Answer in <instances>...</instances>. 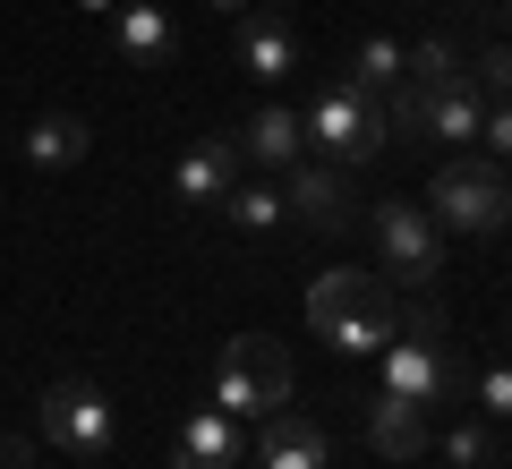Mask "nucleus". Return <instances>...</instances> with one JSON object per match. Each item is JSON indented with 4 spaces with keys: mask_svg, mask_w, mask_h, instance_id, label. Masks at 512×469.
Here are the masks:
<instances>
[{
    "mask_svg": "<svg viewBox=\"0 0 512 469\" xmlns=\"http://www.w3.org/2000/svg\"><path fill=\"white\" fill-rule=\"evenodd\" d=\"M308 325H316V342H333V350H384L393 342V282L384 273H359V265H342V273H316L308 282Z\"/></svg>",
    "mask_w": 512,
    "mask_h": 469,
    "instance_id": "1",
    "label": "nucleus"
},
{
    "mask_svg": "<svg viewBox=\"0 0 512 469\" xmlns=\"http://www.w3.org/2000/svg\"><path fill=\"white\" fill-rule=\"evenodd\" d=\"M291 393H299V376H291V350L282 342H265V333L222 342V359H214V410L222 418H265Z\"/></svg>",
    "mask_w": 512,
    "mask_h": 469,
    "instance_id": "2",
    "label": "nucleus"
},
{
    "mask_svg": "<svg viewBox=\"0 0 512 469\" xmlns=\"http://www.w3.org/2000/svg\"><path fill=\"white\" fill-rule=\"evenodd\" d=\"M427 214H436L444 231L495 239V231H512V180L495 163H478V154H453V163L427 180Z\"/></svg>",
    "mask_w": 512,
    "mask_h": 469,
    "instance_id": "3",
    "label": "nucleus"
},
{
    "mask_svg": "<svg viewBox=\"0 0 512 469\" xmlns=\"http://www.w3.org/2000/svg\"><path fill=\"white\" fill-rule=\"evenodd\" d=\"M299 120H308V137L325 145V154H333V163H342V171L376 163L384 145H393V128H384V94L350 86V77H333V86L316 94V103L299 111Z\"/></svg>",
    "mask_w": 512,
    "mask_h": 469,
    "instance_id": "4",
    "label": "nucleus"
},
{
    "mask_svg": "<svg viewBox=\"0 0 512 469\" xmlns=\"http://www.w3.org/2000/svg\"><path fill=\"white\" fill-rule=\"evenodd\" d=\"M367 231H376L384 282H410V290H427V282L444 273V222L427 214V205H410V197H384L376 214H367Z\"/></svg>",
    "mask_w": 512,
    "mask_h": 469,
    "instance_id": "5",
    "label": "nucleus"
},
{
    "mask_svg": "<svg viewBox=\"0 0 512 469\" xmlns=\"http://www.w3.org/2000/svg\"><path fill=\"white\" fill-rule=\"evenodd\" d=\"M35 435H43V444H60V452H77V461H103L111 435H120V418H111V401L94 393V384L60 376L52 393L35 401Z\"/></svg>",
    "mask_w": 512,
    "mask_h": 469,
    "instance_id": "6",
    "label": "nucleus"
},
{
    "mask_svg": "<svg viewBox=\"0 0 512 469\" xmlns=\"http://www.w3.org/2000/svg\"><path fill=\"white\" fill-rule=\"evenodd\" d=\"M384 393L419 401V410H444V401L461 393V367L444 359V342L410 333V342H384Z\"/></svg>",
    "mask_w": 512,
    "mask_h": 469,
    "instance_id": "7",
    "label": "nucleus"
},
{
    "mask_svg": "<svg viewBox=\"0 0 512 469\" xmlns=\"http://www.w3.org/2000/svg\"><path fill=\"white\" fill-rule=\"evenodd\" d=\"M333 461V444H325V427H316L308 410H265L256 418V469H325Z\"/></svg>",
    "mask_w": 512,
    "mask_h": 469,
    "instance_id": "8",
    "label": "nucleus"
},
{
    "mask_svg": "<svg viewBox=\"0 0 512 469\" xmlns=\"http://www.w3.org/2000/svg\"><path fill=\"white\" fill-rule=\"evenodd\" d=\"M282 205H291L308 231H350V171L342 163H291V188H282Z\"/></svg>",
    "mask_w": 512,
    "mask_h": 469,
    "instance_id": "9",
    "label": "nucleus"
},
{
    "mask_svg": "<svg viewBox=\"0 0 512 469\" xmlns=\"http://www.w3.org/2000/svg\"><path fill=\"white\" fill-rule=\"evenodd\" d=\"M239 171H248V154H239V137H205L180 154V171H171V188H180V205H222L239 188Z\"/></svg>",
    "mask_w": 512,
    "mask_h": 469,
    "instance_id": "10",
    "label": "nucleus"
},
{
    "mask_svg": "<svg viewBox=\"0 0 512 469\" xmlns=\"http://www.w3.org/2000/svg\"><path fill=\"white\" fill-rule=\"evenodd\" d=\"M367 444H376L384 461H419L427 452V410L376 384V393H367Z\"/></svg>",
    "mask_w": 512,
    "mask_h": 469,
    "instance_id": "11",
    "label": "nucleus"
},
{
    "mask_svg": "<svg viewBox=\"0 0 512 469\" xmlns=\"http://www.w3.org/2000/svg\"><path fill=\"white\" fill-rule=\"evenodd\" d=\"M299 145H308V120H299L291 103L248 111V128H239V154H248V163H265V171H291V163H299Z\"/></svg>",
    "mask_w": 512,
    "mask_h": 469,
    "instance_id": "12",
    "label": "nucleus"
},
{
    "mask_svg": "<svg viewBox=\"0 0 512 469\" xmlns=\"http://www.w3.org/2000/svg\"><path fill=\"white\" fill-rule=\"evenodd\" d=\"M171 18H163V0H120V26H111V52L137 60V69H154V60H171Z\"/></svg>",
    "mask_w": 512,
    "mask_h": 469,
    "instance_id": "13",
    "label": "nucleus"
},
{
    "mask_svg": "<svg viewBox=\"0 0 512 469\" xmlns=\"http://www.w3.org/2000/svg\"><path fill=\"white\" fill-rule=\"evenodd\" d=\"M171 469H239V427L222 410H197L171 435Z\"/></svg>",
    "mask_w": 512,
    "mask_h": 469,
    "instance_id": "14",
    "label": "nucleus"
},
{
    "mask_svg": "<svg viewBox=\"0 0 512 469\" xmlns=\"http://www.w3.org/2000/svg\"><path fill=\"white\" fill-rule=\"evenodd\" d=\"M18 145H26V163H35V171H77V163H86V145H94V128L77 120V111H43Z\"/></svg>",
    "mask_w": 512,
    "mask_h": 469,
    "instance_id": "15",
    "label": "nucleus"
},
{
    "mask_svg": "<svg viewBox=\"0 0 512 469\" xmlns=\"http://www.w3.org/2000/svg\"><path fill=\"white\" fill-rule=\"evenodd\" d=\"M239 69L265 77V86L291 77V69H299V35H291L282 18H248V26H239Z\"/></svg>",
    "mask_w": 512,
    "mask_h": 469,
    "instance_id": "16",
    "label": "nucleus"
},
{
    "mask_svg": "<svg viewBox=\"0 0 512 469\" xmlns=\"http://www.w3.org/2000/svg\"><path fill=\"white\" fill-rule=\"evenodd\" d=\"M222 222H231V231H248V239H265V231H282V222H291V205H282V188L239 180L231 197H222Z\"/></svg>",
    "mask_w": 512,
    "mask_h": 469,
    "instance_id": "17",
    "label": "nucleus"
},
{
    "mask_svg": "<svg viewBox=\"0 0 512 469\" xmlns=\"http://www.w3.org/2000/svg\"><path fill=\"white\" fill-rule=\"evenodd\" d=\"M402 77L410 86H453V77H470V69H461V52L444 35H419V43H402Z\"/></svg>",
    "mask_w": 512,
    "mask_h": 469,
    "instance_id": "18",
    "label": "nucleus"
},
{
    "mask_svg": "<svg viewBox=\"0 0 512 469\" xmlns=\"http://www.w3.org/2000/svg\"><path fill=\"white\" fill-rule=\"evenodd\" d=\"M350 86H367V94L402 86V43H393V35H367V43H359V60H350Z\"/></svg>",
    "mask_w": 512,
    "mask_h": 469,
    "instance_id": "19",
    "label": "nucleus"
},
{
    "mask_svg": "<svg viewBox=\"0 0 512 469\" xmlns=\"http://www.w3.org/2000/svg\"><path fill=\"white\" fill-rule=\"evenodd\" d=\"M487 452H495V435L478 427V418H461V427L444 435V461H453V469H487Z\"/></svg>",
    "mask_w": 512,
    "mask_h": 469,
    "instance_id": "20",
    "label": "nucleus"
},
{
    "mask_svg": "<svg viewBox=\"0 0 512 469\" xmlns=\"http://www.w3.org/2000/svg\"><path fill=\"white\" fill-rule=\"evenodd\" d=\"M470 86H478V94H495V103H512V43H487V52H478Z\"/></svg>",
    "mask_w": 512,
    "mask_h": 469,
    "instance_id": "21",
    "label": "nucleus"
},
{
    "mask_svg": "<svg viewBox=\"0 0 512 469\" xmlns=\"http://www.w3.org/2000/svg\"><path fill=\"white\" fill-rule=\"evenodd\" d=\"M478 410H487V418H512V359H495L487 376H478Z\"/></svg>",
    "mask_w": 512,
    "mask_h": 469,
    "instance_id": "22",
    "label": "nucleus"
},
{
    "mask_svg": "<svg viewBox=\"0 0 512 469\" xmlns=\"http://www.w3.org/2000/svg\"><path fill=\"white\" fill-rule=\"evenodd\" d=\"M478 137L495 145V163H512V103H487V120H478Z\"/></svg>",
    "mask_w": 512,
    "mask_h": 469,
    "instance_id": "23",
    "label": "nucleus"
},
{
    "mask_svg": "<svg viewBox=\"0 0 512 469\" xmlns=\"http://www.w3.org/2000/svg\"><path fill=\"white\" fill-rule=\"evenodd\" d=\"M0 469H35V444L26 435H0Z\"/></svg>",
    "mask_w": 512,
    "mask_h": 469,
    "instance_id": "24",
    "label": "nucleus"
},
{
    "mask_svg": "<svg viewBox=\"0 0 512 469\" xmlns=\"http://www.w3.org/2000/svg\"><path fill=\"white\" fill-rule=\"evenodd\" d=\"M77 9H120V0H77Z\"/></svg>",
    "mask_w": 512,
    "mask_h": 469,
    "instance_id": "25",
    "label": "nucleus"
},
{
    "mask_svg": "<svg viewBox=\"0 0 512 469\" xmlns=\"http://www.w3.org/2000/svg\"><path fill=\"white\" fill-rule=\"evenodd\" d=\"M214 9H248V0H214Z\"/></svg>",
    "mask_w": 512,
    "mask_h": 469,
    "instance_id": "26",
    "label": "nucleus"
},
{
    "mask_svg": "<svg viewBox=\"0 0 512 469\" xmlns=\"http://www.w3.org/2000/svg\"><path fill=\"white\" fill-rule=\"evenodd\" d=\"M274 9H291V0H274Z\"/></svg>",
    "mask_w": 512,
    "mask_h": 469,
    "instance_id": "27",
    "label": "nucleus"
}]
</instances>
